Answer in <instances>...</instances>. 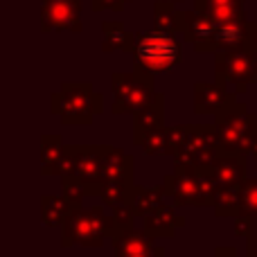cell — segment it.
<instances>
[{"instance_id": "cell-21", "label": "cell", "mask_w": 257, "mask_h": 257, "mask_svg": "<svg viewBox=\"0 0 257 257\" xmlns=\"http://www.w3.org/2000/svg\"><path fill=\"white\" fill-rule=\"evenodd\" d=\"M196 9L208 14L212 21H232V18H246L244 0H194Z\"/></svg>"}, {"instance_id": "cell-25", "label": "cell", "mask_w": 257, "mask_h": 257, "mask_svg": "<svg viewBox=\"0 0 257 257\" xmlns=\"http://www.w3.org/2000/svg\"><path fill=\"white\" fill-rule=\"evenodd\" d=\"M154 25L156 30L178 34V9L174 0H156L154 5Z\"/></svg>"}, {"instance_id": "cell-35", "label": "cell", "mask_w": 257, "mask_h": 257, "mask_svg": "<svg viewBox=\"0 0 257 257\" xmlns=\"http://www.w3.org/2000/svg\"><path fill=\"white\" fill-rule=\"evenodd\" d=\"M214 257H239L235 248H214Z\"/></svg>"}, {"instance_id": "cell-10", "label": "cell", "mask_w": 257, "mask_h": 257, "mask_svg": "<svg viewBox=\"0 0 257 257\" xmlns=\"http://www.w3.org/2000/svg\"><path fill=\"white\" fill-rule=\"evenodd\" d=\"M226 81L214 79L212 84L208 81H196L194 84V111L196 115H217L232 102H237L235 90H226Z\"/></svg>"}, {"instance_id": "cell-29", "label": "cell", "mask_w": 257, "mask_h": 257, "mask_svg": "<svg viewBox=\"0 0 257 257\" xmlns=\"http://www.w3.org/2000/svg\"><path fill=\"white\" fill-rule=\"evenodd\" d=\"M75 158H77V145H66L63 147L61 158H59V163L54 165L52 176H66V174L75 172Z\"/></svg>"}, {"instance_id": "cell-1", "label": "cell", "mask_w": 257, "mask_h": 257, "mask_svg": "<svg viewBox=\"0 0 257 257\" xmlns=\"http://www.w3.org/2000/svg\"><path fill=\"white\" fill-rule=\"evenodd\" d=\"M50 111L61 117L66 126H88L104 113V95L93 88V84H66L59 93H52Z\"/></svg>"}, {"instance_id": "cell-9", "label": "cell", "mask_w": 257, "mask_h": 257, "mask_svg": "<svg viewBox=\"0 0 257 257\" xmlns=\"http://www.w3.org/2000/svg\"><path fill=\"white\" fill-rule=\"evenodd\" d=\"M81 0H41L43 32H81Z\"/></svg>"}, {"instance_id": "cell-11", "label": "cell", "mask_w": 257, "mask_h": 257, "mask_svg": "<svg viewBox=\"0 0 257 257\" xmlns=\"http://www.w3.org/2000/svg\"><path fill=\"white\" fill-rule=\"evenodd\" d=\"M246 156L248 154H239V151H219L212 158V163L205 167V172L212 176V181L219 187H228V185H239L246 178Z\"/></svg>"}, {"instance_id": "cell-22", "label": "cell", "mask_w": 257, "mask_h": 257, "mask_svg": "<svg viewBox=\"0 0 257 257\" xmlns=\"http://www.w3.org/2000/svg\"><path fill=\"white\" fill-rule=\"evenodd\" d=\"M136 183L131 181H102L97 185V196L106 208H117L122 203H131V194Z\"/></svg>"}, {"instance_id": "cell-18", "label": "cell", "mask_w": 257, "mask_h": 257, "mask_svg": "<svg viewBox=\"0 0 257 257\" xmlns=\"http://www.w3.org/2000/svg\"><path fill=\"white\" fill-rule=\"evenodd\" d=\"M102 32H104V43H102L104 52H115V50L133 52L136 50V34L128 32L122 21H104Z\"/></svg>"}, {"instance_id": "cell-38", "label": "cell", "mask_w": 257, "mask_h": 257, "mask_svg": "<svg viewBox=\"0 0 257 257\" xmlns=\"http://www.w3.org/2000/svg\"><path fill=\"white\" fill-rule=\"evenodd\" d=\"M255 165H257V156H255Z\"/></svg>"}, {"instance_id": "cell-5", "label": "cell", "mask_w": 257, "mask_h": 257, "mask_svg": "<svg viewBox=\"0 0 257 257\" xmlns=\"http://www.w3.org/2000/svg\"><path fill=\"white\" fill-rule=\"evenodd\" d=\"M214 126H217L219 140L226 151L250 154L257 138V120L255 113H250L244 102H232L221 113H217Z\"/></svg>"}, {"instance_id": "cell-20", "label": "cell", "mask_w": 257, "mask_h": 257, "mask_svg": "<svg viewBox=\"0 0 257 257\" xmlns=\"http://www.w3.org/2000/svg\"><path fill=\"white\" fill-rule=\"evenodd\" d=\"M163 199H165L163 185H154V187L136 185L133 187V194H131V208H133V212H136V217L145 219L163 205Z\"/></svg>"}, {"instance_id": "cell-37", "label": "cell", "mask_w": 257, "mask_h": 257, "mask_svg": "<svg viewBox=\"0 0 257 257\" xmlns=\"http://www.w3.org/2000/svg\"><path fill=\"white\" fill-rule=\"evenodd\" d=\"M253 23H255V30H253V52H255V59H257V14H255Z\"/></svg>"}, {"instance_id": "cell-30", "label": "cell", "mask_w": 257, "mask_h": 257, "mask_svg": "<svg viewBox=\"0 0 257 257\" xmlns=\"http://www.w3.org/2000/svg\"><path fill=\"white\" fill-rule=\"evenodd\" d=\"M113 214V230H122V228H131L136 221V212H133L131 203H122L111 210Z\"/></svg>"}, {"instance_id": "cell-27", "label": "cell", "mask_w": 257, "mask_h": 257, "mask_svg": "<svg viewBox=\"0 0 257 257\" xmlns=\"http://www.w3.org/2000/svg\"><path fill=\"white\" fill-rule=\"evenodd\" d=\"M61 194L70 201L72 208H77L88 196V183L81 181L77 174H66V176H61Z\"/></svg>"}, {"instance_id": "cell-32", "label": "cell", "mask_w": 257, "mask_h": 257, "mask_svg": "<svg viewBox=\"0 0 257 257\" xmlns=\"http://www.w3.org/2000/svg\"><path fill=\"white\" fill-rule=\"evenodd\" d=\"M235 235L241 239H248V237L257 235V217H235Z\"/></svg>"}, {"instance_id": "cell-33", "label": "cell", "mask_w": 257, "mask_h": 257, "mask_svg": "<svg viewBox=\"0 0 257 257\" xmlns=\"http://www.w3.org/2000/svg\"><path fill=\"white\" fill-rule=\"evenodd\" d=\"M126 3H131V0H93V12H104V9L122 12Z\"/></svg>"}, {"instance_id": "cell-12", "label": "cell", "mask_w": 257, "mask_h": 257, "mask_svg": "<svg viewBox=\"0 0 257 257\" xmlns=\"http://www.w3.org/2000/svg\"><path fill=\"white\" fill-rule=\"evenodd\" d=\"M108 145H77V158H75V172L81 181L88 185L102 183L104 172V158H106Z\"/></svg>"}, {"instance_id": "cell-23", "label": "cell", "mask_w": 257, "mask_h": 257, "mask_svg": "<svg viewBox=\"0 0 257 257\" xmlns=\"http://www.w3.org/2000/svg\"><path fill=\"white\" fill-rule=\"evenodd\" d=\"M214 214L221 219L226 217H239V208H241V183L239 185H228V187H219L217 196H214Z\"/></svg>"}, {"instance_id": "cell-13", "label": "cell", "mask_w": 257, "mask_h": 257, "mask_svg": "<svg viewBox=\"0 0 257 257\" xmlns=\"http://www.w3.org/2000/svg\"><path fill=\"white\" fill-rule=\"evenodd\" d=\"M108 241L113 244L117 257L147 255V253H154V250L158 248V244L154 241V237L147 235L145 230H138L136 226L122 228V230H113Z\"/></svg>"}, {"instance_id": "cell-26", "label": "cell", "mask_w": 257, "mask_h": 257, "mask_svg": "<svg viewBox=\"0 0 257 257\" xmlns=\"http://www.w3.org/2000/svg\"><path fill=\"white\" fill-rule=\"evenodd\" d=\"M140 149L147 156H172L174 151H172V142H169V136H167V126H160L156 131H151L142 140Z\"/></svg>"}, {"instance_id": "cell-6", "label": "cell", "mask_w": 257, "mask_h": 257, "mask_svg": "<svg viewBox=\"0 0 257 257\" xmlns=\"http://www.w3.org/2000/svg\"><path fill=\"white\" fill-rule=\"evenodd\" d=\"M223 151L214 124H190V136L183 149L172 156L174 165L183 167H208L212 158Z\"/></svg>"}, {"instance_id": "cell-8", "label": "cell", "mask_w": 257, "mask_h": 257, "mask_svg": "<svg viewBox=\"0 0 257 257\" xmlns=\"http://www.w3.org/2000/svg\"><path fill=\"white\" fill-rule=\"evenodd\" d=\"M253 30L255 23L248 21V18L214 21L212 36L199 52L217 54V52H232V50H253Z\"/></svg>"}, {"instance_id": "cell-17", "label": "cell", "mask_w": 257, "mask_h": 257, "mask_svg": "<svg viewBox=\"0 0 257 257\" xmlns=\"http://www.w3.org/2000/svg\"><path fill=\"white\" fill-rule=\"evenodd\" d=\"M133 156H128L122 147L108 145L106 158H104L102 181H131L133 183Z\"/></svg>"}, {"instance_id": "cell-19", "label": "cell", "mask_w": 257, "mask_h": 257, "mask_svg": "<svg viewBox=\"0 0 257 257\" xmlns=\"http://www.w3.org/2000/svg\"><path fill=\"white\" fill-rule=\"evenodd\" d=\"M72 205L63 194H43L41 196V221L48 228H61Z\"/></svg>"}, {"instance_id": "cell-36", "label": "cell", "mask_w": 257, "mask_h": 257, "mask_svg": "<svg viewBox=\"0 0 257 257\" xmlns=\"http://www.w3.org/2000/svg\"><path fill=\"white\" fill-rule=\"evenodd\" d=\"M133 257H165V248H163V246H158V248H156L154 253H147V255H133Z\"/></svg>"}, {"instance_id": "cell-24", "label": "cell", "mask_w": 257, "mask_h": 257, "mask_svg": "<svg viewBox=\"0 0 257 257\" xmlns=\"http://www.w3.org/2000/svg\"><path fill=\"white\" fill-rule=\"evenodd\" d=\"M63 140L59 133H45L41 138V174L43 176H52L54 174V165L59 163L63 154Z\"/></svg>"}, {"instance_id": "cell-3", "label": "cell", "mask_w": 257, "mask_h": 257, "mask_svg": "<svg viewBox=\"0 0 257 257\" xmlns=\"http://www.w3.org/2000/svg\"><path fill=\"white\" fill-rule=\"evenodd\" d=\"M104 208L106 205H97V208L77 205V208H72L61 226L63 248H70V246L102 248L106 239H111L113 232V214H108Z\"/></svg>"}, {"instance_id": "cell-31", "label": "cell", "mask_w": 257, "mask_h": 257, "mask_svg": "<svg viewBox=\"0 0 257 257\" xmlns=\"http://www.w3.org/2000/svg\"><path fill=\"white\" fill-rule=\"evenodd\" d=\"M167 136H169V142H172V151L176 154L178 149H183L187 142V136H190V124H174V126H167ZM172 154V156H174Z\"/></svg>"}, {"instance_id": "cell-16", "label": "cell", "mask_w": 257, "mask_h": 257, "mask_svg": "<svg viewBox=\"0 0 257 257\" xmlns=\"http://www.w3.org/2000/svg\"><path fill=\"white\" fill-rule=\"evenodd\" d=\"M160 126H165V95L156 93L154 102L133 115V145L140 147L142 140Z\"/></svg>"}, {"instance_id": "cell-7", "label": "cell", "mask_w": 257, "mask_h": 257, "mask_svg": "<svg viewBox=\"0 0 257 257\" xmlns=\"http://www.w3.org/2000/svg\"><path fill=\"white\" fill-rule=\"evenodd\" d=\"M214 77L235 88L237 95L246 93L257 79V59L253 50H232L214 54Z\"/></svg>"}, {"instance_id": "cell-2", "label": "cell", "mask_w": 257, "mask_h": 257, "mask_svg": "<svg viewBox=\"0 0 257 257\" xmlns=\"http://www.w3.org/2000/svg\"><path fill=\"white\" fill-rule=\"evenodd\" d=\"M136 70L149 72V75H165L172 72L183 59V45L176 34L163 30L136 32Z\"/></svg>"}, {"instance_id": "cell-4", "label": "cell", "mask_w": 257, "mask_h": 257, "mask_svg": "<svg viewBox=\"0 0 257 257\" xmlns=\"http://www.w3.org/2000/svg\"><path fill=\"white\" fill-rule=\"evenodd\" d=\"M111 90H113V115H136L142 108H147L156 99L154 75L142 70L133 72H113L111 75Z\"/></svg>"}, {"instance_id": "cell-39", "label": "cell", "mask_w": 257, "mask_h": 257, "mask_svg": "<svg viewBox=\"0 0 257 257\" xmlns=\"http://www.w3.org/2000/svg\"><path fill=\"white\" fill-rule=\"evenodd\" d=\"M115 257H117V255H115Z\"/></svg>"}, {"instance_id": "cell-34", "label": "cell", "mask_w": 257, "mask_h": 257, "mask_svg": "<svg viewBox=\"0 0 257 257\" xmlns=\"http://www.w3.org/2000/svg\"><path fill=\"white\" fill-rule=\"evenodd\" d=\"M246 257H257V235L246 239Z\"/></svg>"}, {"instance_id": "cell-15", "label": "cell", "mask_w": 257, "mask_h": 257, "mask_svg": "<svg viewBox=\"0 0 257 257\" xmlns=\"http://www.w3.org/2000/svg\"><path fill=\"white\" fill-rule=\"evenodd\" d=\"M142 230L147 235H151L154 239H169L176 235L178 228L185 226V219L176 212V205H160L156 212H151L149 217L142 219Z\"/></svg>"}, {"instance_id": "cell-14", "label": "cell", "mask_w": 257, "mask_h": 257, "mask_svg": "<svg viewBox=\"0 0 257 257\" xmlns=\"http://www.w3.org/2000/svg\"><path fill=\"white\" fill-rule=\"evenodd\" d=\"M212 30H214V21L208 16V14L199 12H178V34H183V39L187 43L194 45V50L199 52L208 39L212 36Z\"/></svg>"}, {"instance_id": "cell-28", "label": "cell", "mask_w": 257, "mask_h": 257, "mask_svg": "<svg viewBox=\"0 0 257 257\" xmlns=\"http://www.w3.org/2000/svg\"><path fill=\"white\" fill-rule=\"evenodd\" d=\"M257 217V178L246 176L241 181V208H239V217Z\"/></svg>"}]
</instances>
